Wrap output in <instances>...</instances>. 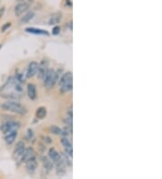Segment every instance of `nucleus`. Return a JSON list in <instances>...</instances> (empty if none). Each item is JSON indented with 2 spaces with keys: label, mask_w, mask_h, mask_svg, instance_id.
<instances>
[{
  "label": "nucleus",
  "mask_w": 162,
  "mask_h": 179,
  "mask_svg": "<svg viewBox=\"0 0 162 179\" xmlns=\"http://www.w3.org/2000/svg\"><path fill=\"white\" fill-rule=\"evenodd\" d=\"M23 91L22 84L17 82L15 77H9L5 83L0 88V96L8 101L17 102L22 98Z\"/></svg>",
  "instance_id": "nucleus-1"
},
{
  "label": "nucleus",
  "mask_w": 162,
  "mask_h": 179,
  "mask_svg": "<svg viewBox=\"0 0 162 179\" xmlns=\"http://www.w3.org/2000/svg\"><path fill=\"white\" fill-rule=\"evenodd\" d=\"M48 157L52 161L53 165L56 167L57 173L58 175H62L66 172V164H65L64 160L61 157V155L53 147H51L49 149V153H48Z\"/></svg>",
  "instance_id": "nucleus-2"
},
{
  "label": "nucleus",
  "mask_w": 162,
  "mask_h": 179,
  "mask_svg": "<svg viewBox=\"0 0 162 179\" xmlns=\"http://www.w3.org/2000/svg\"><path fill=\"white\" fill-rule=\"evenodd\" d=\"M61 70H58V71H55L53 69H49L48 72L46 73L44 79H43V83H44V86L47 87L48 89H51L52 88L55 83L59 81V79L61 78Z\"/></svg>",
  "instance_id": "nucleus-3"
},
{
  "label": "nucleus",
  "mask_w": 162,
  "mask_h": 179,
  "mask_svg": "<svg viewBox=\"0 0 162 179\" xmlns=\"http://www.w3.org/2000/svg\"><path fill=\"white\" fill-rule=\"evenodd\" d=\"M1 108L5 110L11 111L19 115H25L26 114V109L22 104H20L17 102H13V101H6L1 104Z\"/></svg>",
  "instance_id": "nucleus-4"
},
{
  "label": "nucleus",
  "mask_w": 162,
  "mask_h": 179,
  "mask_svg": "<svg viewBox=\"0 0 162 179\" xmlns=\"http://www.w3.org/2000/svg\"><path fill=\"white\" fill-rule=\"evenodd\" d=\"M20 128V123L15 120H7L0 126V130L6 134L11 131H17Z\"/></svg>",
  "instance_id": "nucleus-5"
},
{
  "label": "nucleus",
  "mask_w": 162,
  "mask_h": 179,
  "mask_svg": "<svg viewBox=\"0 0 162 179\" xmlns=\"http://www.w3.org/2000/svg\"><path fill=\"white\" fill-rule=\"evenodd\" d=\"M49 70V64H48V61L46 59H43L41 61L40 64H38V70H37V75H38V78L40 80H43L46 73Z\"/></svg>",
  "instance_id": "nucleus-6"
},
{
  "label": "nucleus",
  "mask_w": 162,
  "mask_h": 179,
  "mask_svg": "<svg viewBox=\"0 0 162 179\" xmlns=\"http://www.w3.org/2000/svg\"><path fill=\"white\" fill-rule=\"evenodd\" d=\"M25 150V144L24 141H18L16 143V146L15 147V150H14V157L15 159L18 160V159H21L24 152Z\"/></svg>",
  "instance_id": "nucleus-7"
},
{
  "label": "nucleus",
  "mask_w": 162,
  "mask_h": 179,
  "mask_svg": "<svg viewBox=\"0 0 162 179\" xmlns=\"http://www.w3.org/2000/svg\"><path fill=\"white\" fill-rule=\"evenodd\" d=\"M61 142L62 144L63 147H64V153L69 157L70 158H72L73 157V146H72V143L70 142V140L68 138H61Z\"/></svg>",
  "instance_id": "nucleus-8"
},
{
  "label": "nucleus",
  "mask_w": 162,
  "mask_h": 179,
  "mask_svg": "<svg viewBox=\"0 0 162 179\" xmlns=\"http://www.w3.org/2000/svg\"><path fill=\"white\" fill-rule=\"evenodd\" d=\"M30 7V4L27 3V2H20L18 3L15 7V15L19 16L21 15L22 14H24L25 12H26Z\"/></svg>",
  "instance_id": "nucleus-9"
},
{
  "label": "nucleus",
  "mask_w": 162,
  "mask_h": 179,
  "mask_svg": "<svg viewBox=\"0 0 162 179\" xmlns=\"http://www.w3.org/2000/svg\"><path fill=\"white\" fill-rule=\"evenodd\" d=\"M37 167H38V163H37V160H36L35 157L25 163V169H26L27 173L30 174V175H33L35 173V171L37 169Z\"/></svg>",
  "instance_id": "nucleus-10"
},
{
  "label": "nucleus",
  "mask_w": 162,
  "mask_h": 179,
  "mask_svg": "<svg viewBox=\"0 0 162 179\" xmlns=\"http://www.w3.org/2000/svg\"><path fill=\"white\" fill-rule=\"evenodd\" d=\"M35 157V152L33 150V148L29 146V147H25V150L21 157V162L22 163H26L27 161H29L30 159H32V157Z\"/></svg>",
  "instance_id": "nucleus-11"
},
{
  "label": "nucleus",
  "mask_w": 162,
  "mask_h": 179,
  "mask_svg": "<svg viewBox=\"0 0 162 179\" xmlns=\"http://www.w3.org/2000/svg\"><path fill=\"white\" fill-rule=\"evenodd\" d=\"M37 70H38V63L36 62H31L28 64L27 70H26V78H32L34 75L37 74Z\"/></svg>",
  "instance_id": "nucleus-12"
},
{
  "label": "nucleus",
  "mask_w": 162,
  "mask_h": 179,
  "mask_svg": "<svg viewBox=\"0 0 162 179\" xmlns=\"http://www.w3.org/2000/svg\"><path fill=\"white\" fill-rule=\"evenodd\" d=\"M41 162H42V166H43L44 169L47 170L48 172L51 171L52 168L54 167V165H53L52 161L49 158V157H42Z\"/></svg>",
  "instance_id": "nucleus-13"
},
{
  "label": "nucleus",
  "mask_w": 162,
  "mask_h": 179,
  "mask_svg": "<svg viewBox=\"0 0 162 179\" xmlns=\"http://www.w3.org/2000/svg\"><path fill=\"white\" fill-rule=\"evenodd\" d=\"M16 138H17V131H11L5 134L4 139H5V142L7 145H11L15 142Z\"/></svg>",
  "instance_id": "nucleus-14"
},
{
  "label": "nucleus",
  "mask_w": 162,
  "mask_h": 179,
  "mask_svg": "<svg viewBox=\"0 0 162 179\" xmlns=\"http://www.w3.org/2000/svg\"><path fill=\"white\" fill-rule=\"evenodd\" d=\"M25 31L27 33H31L33 35H40V36H49V33L46 30L40 29V28H35V27H27L25 28Z\"/></svg>",
  "instance_id": "nucleus-15"
},
{
  "label": "nucleus",
  "mask_w": 162,
  "mask_h": 179,
  "mask_svg": "<svg viewBox=\"0 0 162 179\" xmlns=\"http://www.w3.org/2000/svg\"><path fill=\"white\" fill-rule=\"evenodd\" d=\"M61 19H62V14L61 13V12H58V13H55V14H53L51 17H50V19H49V24L50 25H58L61 21Z\"/></svg>",
  "instance_id": "nucleus-16"
},
{
  "label": "nucleus",
  "mask_w": 162,
  "mask_h": 179,
  "mask_svg": "<svg viewBox=\"0 0 162 179\" xmlns=\"http://www.w3.org/2000/svg\"><path fill=\"white\" fill-rule=\"evenodd\" d=\"M27 95L31 100H34L37 96L36 86L33 83H28L27 85Z\"/></svg>",
  "instance_id": "nucleus-17"
},
{
  "label": "nucleus",
  "mask_w": 162,
  "mask_h": 179,
  "mask_svg": "<svg viewBox=\"0 0 162 179\" xmlns=\"http://www.w3.org/2000/svg\"><path fill=\"white\" fill-rule=\"evenodd\" d=\"M72 73L70 72H68L64 73V74H62L61 76V78L59 79V85L60 86H61V85H63L65 83H67L68 81H72Z\"/></svg>",
  "instance_id": "nucleus-18"
},
{
  "label": "nucleus",
  "mask_w": 162,
  "mask_h": 179,
  "mask_svg": "<svg viewBox=\"0 0 162 179\" xmlns=\"http://www.w3.org/2000/svg\"><path fill=\"white\" fill-rule=\"evenodd\" d=\"M60 87H61L60 89H61V93H67V92H68V91H70L72 90V88H73V81H68L67 83H65V84L60 86Z\"/></svg>",
  "instance_id": "nucleus-19"
},
{
  "label": "nucleus",
  "mask_w": 162,
  "mask_h": 179,
  "mask_svg": "<svg viewBox=\"0 0 162 179\" xmlns=\"http://www.w3.org/2000/svg\"><path fill=\"white\" fill-rule=\"evenodd\" d=\"M34 15H35V14H34L33 12H32V11H31V12H28L27 14H25V15L20 19V24H26V23L30 22L32 18L34 17Z\"/></svg>",
  "instance_id": "nucleus-20"
},
{
  "label": "nucleus",
  "mask_w": 162,
  "mask_h": 179,
  "mask_svg": "<svg viewBox=\"0 0 162 179\" xmlns=\"http://www.w3.org/2000/svg\"><path fill=\"white\" fill-rule=\"evenodd\" d=\"M46 114H47L46 108L40 107L38 108L37 110H36V117H37V119H43V118L46 117Z\"/></svg>",
  "instance_id": "nucleus-21"
},
{
  "label": "nucleus",
  "mask_w": 162,
  "mask_h": 179,
  "mask_svg": "<svg viewBox=\"0 0 162 179\" xmlns=\"http://www.w3.org/2000/svg\"><path fill=\"white\" fill-rule=\"evenodd\" d=\"M50 130H51V133H53V134H55V135H61V133H62V129H61L60 127L55 126V125L51 126Z\"/></svg>",
  "instance_id": "nucleus-22"
},
{
  "label": "nucleus",
  "mask_w": 162,
  "mask_h": 179,
  "mask_svg": "<svg viewBox=\"0 0 162 179\" xmlns=\"http://www.w3.org/2000/svg\"><path fill=\"white\" fill-rule=\"evenodd\" d=\"M26 137H27V139H28L29 140H31V139H32L34 138V133H33L32 129H27V134H26Z\"/></svg>",
  "instance_id": "nucleus-23"
},
{
  "label": "nucleus",
  "mask_w": 162,
  "mask_h": 179,
  "mask_svg": "<svg viewBox=\"0 0 162 179\" xmlns=\"http://www.w3.org/2000/svg\"><path fill=\"white\" fill-rule=\"evenodd\" d=\"M60 32H61V28H60V26H54V27H53V29H52V35L57 36V35H59V34H60Z\"/></svg>",
  "instance_id": "nucleus-24"
},
{
  "label": "nucleus",
  "mask_w": 162,
  "mask_h": 179,
  "mask_svg": "<svg viewBox=\"0 0 162 179\" xmlns=\"http://www.w3.org/2000/svg\"><path fill=\"white\" fill-rule=\"evenodd\" d=\"M10 26H11V23H10V22H9V23H6L5 25H4V26H2V28H1V31H2V32H5V31L7 28H9Z\"/></svg>",
  "instance_id": "nucleus-25"
},
{
  "label": "nucleus",
  "mask_w": 162,
  "mask_h": 179,
  "mask_svg": "<svg viewBox=\"0 0 162 179\" xmlns=\"http://www.w3.org/2000/svg\"><path fill=\"white\" fill-rule=\"evenodd\" d=\"M4 12H5V7H2V9H0V17H1V16H3Z\"/></svg>",
  "instance_id": "nucleus-26"
},
{
  "label": "nucleus",
  "mask_w": 162,
  "mask_h": 179,
  "mask_svg": "<svg viewBox=\"0 0 162 179\" xmlns=\"http://www.w3.org/2000/svg\"><path fill=\"white\" fill-rule=\"evenodd\" d=\"M66 5L68 6H72V2L71 1H66Z\"/></svg>",
  "instance_id": "nucleus-27"
},
{
  "label": "nucleus",
  "mask_w": 162,
  "mask_h": 179,
  "mask_svg": "<svg viewBox=\"0 0 162 179\" xmlns=\"http://www.w3.org/2000/svg\"><path fill=\"white\" fill-rule=\"evenodd\" d=\"M68 26L69 27V29H70V30H72V22H71V21H70V22L68 23Z\"/></svg>",
  "instance_id": "nucleus-28"
}]
</instances>
